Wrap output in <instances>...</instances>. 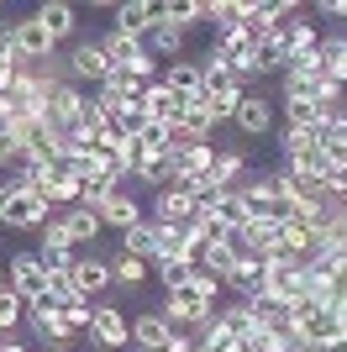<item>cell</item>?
Returning a JSON list of instances; mask_svg holds the SVG:
<instances>
[{"label": "cell", "mask_w": 347, "mask_h": 352, "mask_svg": "<svg viewBox=\"0 0 347 352\" xmlns=\"http://www.w3.org/2000/svg\"><path fill=\"white\" fill-rule=\"evenodd\" d=\"M300 352H326V347H311V342H300Z\"/></svg>", "instance_id": "b9f144b4"}, {"label": "cell", "mask_w": 347, "mask_h": 352, "mask_svg": "<svg viewBox=\"0 0 347 352\" xmlns=\"http://www.w3.org/2000/svg\"><path fill=\"white\" fill-rule=\"evenodd\" d=\"M185 105H189V100H179V95L163 85V79H153V85L143 89V111H147V121H169V126H174V121L185 116Z\"/></svg>", "instance_id": "ac0fdd59"}, {"label": "cell", "mask_w": 347, "mask_h": 352, "mask_svg": "<svg viewBox=\"0 0 347 352\" xmlns=\"http://www.w3.org/2000/svg\"><path fill=\"white\" fill-rule=\"evenodd\" d=\"M316 58H321V79H332V85L347 89V37H321L316 43Z\"/></svg>", "instance_id": "44dd1931"}, {"label": "cell", "mask_w": 347, "mask_h": 352, "mask_svg": "<svg viewBox=\"0 0 347 352\" xmlns=\"http://www.w3.org/2000/svg\"><path fill=\"white\" fill-rule=\"evenodd\" d=\"M58 352H69V347H58Z\"/></svg>", "instance_id": "ee69618b"}, {"label": "cell", "mask_w": 347, "mask_h": 352, "mask_svg": "<svg viewBox=\"0 0 347 352\" xmlns=\"http://www.w3.org/2000/svg\"><path fill=\"white\" fill-rule=\"evenodd\" d=\"M284 126H311V132H321V126H326V111H321L316 100H284Z\"/></svg>", "instance_id": "f546056e"}, {"label": "cell", "mask_w": 347, "mask_h": 352, "mask_svg": "<svg viewBox=\"0 0 347 352\" xmlns=\"http://www.w3.org/2000/svg\"><path fill=\"white\" fill-rule=\"evenodd\" d=\"M147 274H153V263L137 258V252H116V258H111V279L121 284V289H143Z\"/></svg>", "instance_id": "484cf974"}, {"label": "cell", "mask_w": 347, "mask_h": 352, "mask_svg": "<svg viewBox=\"0 0 347 352\" xmlns=\"http://www.w3.org/2000/svg\"><path fill=\"white\" fill-rule=\"evenodd\" d=\"M6 63H21L16 47H11V27H0V69H6Z\"/></svg>", "instance_id": "8d00e7d4"}, {"label": "cell", "mask_w": 347, "mask_h": 352, "mask_svg": "<svg viewBox=\"0 0 347 352\" xmlns=\"http://www.w3.org/2000/svg\"><path fill=\"white\" fill-rule=\"evenodd\" d=\"M153 232H158V221L143 216L137 226H127V232H121V252H137V258H147V263H153Z\"/></svg>", "instance_id": "f1b7e54d"}, {"label": "cell", "mask_w": 347, "mask_h": 352, "mask_svg": "<svg viewBox=\"0 0 347 352\" xmlns=\"http://www.w3.org/2000/svg\"><path fill=\"white\" fill-rule=\"evenodd\" d=\"M90 342L95 347H105V352H121L132 342V316L127 310H116V305H105V300H95V326H90Z\"/></svg>", "instance_id": "8992f818"}, {"label": "cell", "mask_w": 347, "mask_h": 352, "mask_svg": "<svg viewBox=\"0 0 347 352\" xmlns=\"http://www.w3.org/2000/svg\"><path fill=\"white\" fill-rule=\"evenodd\" d=\"M332 352H347V342H337V347H332Z\"/></svg>", "instance_id": "7bdbcfd3"}, {"label": "cell", "mask_w": 347, "mask_h": 352, "mask_svg": "<svg viewBox=\"0 0 347 352\" xmlns=\"http://www.w3.org/2000/svg\"><path fill=\"white\" fill-rule=\"evenodd\" d=\"M295 331H300V342H311V347H326L332 352L342 337V316H337L332 305H316V300H300L295 305Z\"/></svg>", "instance_id": "7a4b0ae2"}, {"label": "cell", "mask_w": 347, "mask_h": 352, "mask_svg": "<svg viewBox=\"0 0 347 352\" xmlns=\"http://www.w3.org/2000/svg\"><path fill=\"white\" fill-rule=\"evenodd\" d=\"M147 216L158 221V226H189V221H195V195L169 184V190L153 195V210H147Z\"/></svg>", "instance_id": "5bb4252c"}, {"label": "cell", "mask_w": 347, "mask_h": 352, "mask_svg": "<svg viewBox=\"0 0 347 352\" xmlns=\"http://www.w3.org/2000/svg\"><path fill=\"white\" fill-rule=\"evenodd\" d=\"M48 216H53L48 200H37V195H11V206H6L0 226H6V232H43Z\"/></svg>", "instance_id": "7c38bea8"}, {"label": "cell", "mask_w": 347, "mask_h": 352, "mask_svg": "<svg viewBox=\"0 0 347 352\" xmlns=\"http://www.w3.org/2000/svg\"><path fill=\"white\" fill-rule=\"evenodd\" d=\"M153 274H158L163 289H179V284H189L195 263H189V258H169V263H153Z\"/></svg>", "instance_id": "d6a6232c"}, {"label": "cell", "mask_w": 347, "mask_h": 352, "mask_svg": "<svg viewBox=\"0 0 347 352\" xmlns=\"http://www.w3.org/2000/svg\"><path fill=\"white\" fill-rule=\"evenodd\" d=\"M11 47H16V58H21V63H48V58L58 53L53 32H48L37 16H21V21H11Z\"/></svg>", "instance_id": "5b68a950"}, {"label": "cell", "mask_w": 347, "mask_h": 352, "mask_svg": "<svg viewBox=\"0 0 347 352\" xmlns=\"http://www.w3.org/2000/svg\"><path fill=\"white\" fill-rule=\"evenodd\" d=\"M158 21H163V0H127V6H116V21H111V32H127V37L147 43Z\"/></svg>", "instance_id": "52a82bcc"}, {"label": "cell", "mask_w": 347, "mask_h": 352, "mask_svg": "<svg viewBox=\"0 0 347 352\" xmlns=\"http://www.w3.org/2000/svg\"><path fill=\"white\" fill-rule=\"evenodd\" d=\"M32 16H37L48 32H53V43H63V37H74V32H79V11H74L69 0H43Z\"/></svg>", "instance_id": "ffe728a7"}, {"label": "cell", "mask_w": 347, "mask_h": 352, "mask_svg": "<svg viewBox=\"0 0 347 352\" xmlns=\"http://www.w3.org/2000/svg\"><path fill=\"white\" fill-rule=\"evenodd\" d=\"M316 11H321V16H342V21H347V0H321Z\"/></svg>", "instance_id": "74e56055"}, {"label": "cell", "mask_w": 347, "mask_h": 352, "mask_svg": "<svg viewBox=\"0 0 347 352\" xmlns=\"http://www.w3.org/2000/svg\"><path fill=\"white\" fill-rule=\"evenodd\" d=\"M27 316H32V331H37V342H43L48 352H58V347H69V337H74V326L63 321V310H58L53 300H37V305H27Z\"/></svg>", "instance_id": "30bf717a"}, {"label": "cell", "mask_w": 347, "mask_h": 352, "mask_svg": "<svg viewBox=\"0 0 347 352\" xmlns=\"http://www.w3.org/2000/svg\"><path fill=\"white\" fill-rule=\"evenodd\" d=\"M0 352H32V347H21L16 337H0Z\"/></svg>", "instance_id": "ab89813d"}, {"label": "cell", "mask_w": 347, "mask_h": 352, "mask_svg": "<svg viewBox=\"0 0 347 352\" xmlns=\"http://www.w3.org/2000/svg\"><path fill=\"white\" fill-rule=\"evenodd\" d=\"M37 248H74V242H69V221H63V210H53V216H48V226L37 232Z\"/></svg>", "instance_id": "d590c367"}, {"label": "cell", "mask_w": 347, "mask_h": 352, "mask_svg": "<svg viewBox=\"0 0 347 352\" xmlns=\"http://www.w3.org/2000/svg\"><path fill=\"white\" fill-rule=\"evenodd\" d=\"M37 258H43L48 274H74V263H79V252L74 248H32Z\"/></svg>", "instance_id": "e575fe53"}, {"label": "cell", "mask_w": 347, "mask_h": 352, "mask_svg": "<svg viewBox=\"0 0 347 352\" xmlns=\"http://www.w3.org/2000/svg\"><path fill=\"white\" fill-rule=\"evenodd\" d=\"M231 242H237V252H242V258H274V252H279V221L253 216L242 232L231 236Z\"/></svg>", "instance_id": "4fadbf2b"}, {"label": "cell", "mask_w": 347, "mask_h": 352, "mask_svg": "<svg viewBox=\"0 0 347 352\" xmlns=\"http://www.w3.org/2000/svg\"><path fill=\"white\" fill-rule=\"evenodd\" d=\"M163 85L179 95V100H195L205 89V79H200V58H179V63H163V74H158Z\"/></svg>", "instance_id": "d6986e66"}, {"label": "cell", "mask_w": 347, "mask_h": 352, "mask_svg": "<svg viewBox=\"0 0 347 352\" xmlns=\"http://www.w3.org/2000/svg\"><path fill=\"white\" fill-rule=\"evenodd\" d=\"M158 310L174 321V331H200L205 321H211V310H216V300H205L195 284H179V289H163V300H158Z\"/></svg>", "instance_id": "6da1fadb"}, {"label": "cell", "mask_w": 347, "mask_h": 352, "mask_svg": "<svg viewBox=\"0 0 347 352\" xmlns=\"http://www.w3.org/2000/svg\"><path fill=\"white\" fill-rule=\"evenodd\" d=\"M185 43H189V32L169 27V21H158L153 37H147V47H153V58H158V63H179V58H185Z\"/></svg>", "instance_id": "d4e9b609"}, {"label": "cell", "mask_w": 347, "mask_h": 352, "mask_svg": "<svg viewBox=\"0 0 347 352\" xmlns=\"http://www.w3.org/2000/svg\"><path fill=\"white\" fill-rule=\"evenodd\" d=\"M227 289H231V300H258V294H269V268H263V258H237V268L227 274Z\"/></svg>", "instance_id": "2e32d148"}, {"label": "cell", "mask_w": 347, "mask_h": 352, "mask_svg": "<svg viewBox=\"0 0 347 352\" xmlns=\"http://www.w3.org/2000/svg\"><path fill=\"white\" fill-rule=\"evenodd\" d=\"M132 184H137V190H153V195L169 190V184H174V153H147Z\"/></svg>", "instance_id": "cb8c5ba5"}, {"label": "cell", "mask_w": 347, "mask_h": 352, "mask_svg": "<svg viewBox=\"0 0 347 352\" xmlns=\"http://www.w3.org/2000/svg\"><path fill=\"white\" fill-rule=\"evenodd\" d=\"M6 284H11V274H6V263H0V289H6Z\"/></svg>", "instance_id": "60d3db41"}, {"label": "cell", "mask_w": 347, "mask_h": 352, "mask_svg": "<svg viewBox=\"0 0 347 352\" xmlns=\"http://www.w3.org/2000/svg\"><path fill=\"white\" fill-rule=\"evenodd\" d=\"M231 126L247 137V142H258V137L274 132V100L263 95V89H242V100L231 111Z\"/></svg>", "instance_id": "277c9868"}, {"label": "cell", "mask_w": 347, "mask_h": 352, "mask_svg": "<svg viewBox=\"0 0 347 352\" xmlns=\"http://www.w3.org/2000/svg\"><path fill=\"white\" fill-rule=\"evenodd\" d=\"M11 195H16V184H11V174H0V216H6V206H11Z\"/></svg>", "instance_id": "f35d334b"}, {"label": "cell", "mask_w": 347, "mask_h": 352, "mask_svg": "<svg viewBox=\"0 0 347 352\" xmlns=\"http://www.w3.org/2000/svg\"><path fill=\"white\" fill-rule=\"evenodd\" d=\"M101 47H105V58H111L116 69H132V63L147 53V43H137V37H127V32H105Z\"/></svg>", "instance_id": "4316f807"}, {"label": "cell", "mask_w": 347, "mask_h": 352, "mask_svg": "<svg viewBox=\"0 0 347 352\" xmlns=\"http://www.w3.org/2000/svg\"><path fill=\"white\" fill-rule=\"evenodd\" d=\"M74 284H79V294L85 300H101L105 289H111V258H101V252H79V263H74Z\"/></svg>", "instance_id": "9a60e30c"}, {"label": "cell", "mask_w": 347, "mask_h": 352, "mask_svg": "<svg viewBox=\"0 0 347 352\" xmlns=\"http://www.w3.org/2000/svg\"><path fill=\"white\" fill-rule=\"evenodd\" d=\"M111 74H116V63L105 58L101 37H85V43H74V47H69V79H74L79 89H85V85H90V89H101Z\"/></svg>", "instance_id": "3957f363"}, {"label": "cell", "mask_w": 347, "mask_h": 352, "mask_svg": "<svg viewBox=\"0 0 347 352\" xmlns=\"http://www.w3.org/2000/svg\"><path fill=\"white\" fill-rule=\"evenodd\" d=\"M21 316H27V300H21V294L6 284V289H0V337H16Z\"/></svg>", "instance_id": "4dcf8cb0"}, {"label": "cell", "mask_w": 347, "mask_h": 352, "mask_svg": "<svg viewBox=\"0 0 347 352\" xmlns=\"http://www.w3.org/2000/svg\"><path fill=\"white\" fill-rule=\"evenodd\" d=\"M137 142H143V153H169L174 126H169V121H147L143 132H137Z\"/></svg>", "instance_id": "836d02e7"}, {"label": "cell", "mask_w": 347, "mask_h": 352, "mask_svg": "<svg viewBox=\"0 0 347 352\" xmlns=\"http://www.w3.org/2000/svg\"><path fill=\"white\" fill-rule=\"evenodd\" d=\"M63 221H69V242H74V248H90V252H95L105 221L95 216V210H85V206H69V210H63Z\"/></svg>", "instance_id": "7402d4cb"}, {"label": "cell", "mask_w": 347, "mask_h": 352, "mask_svg": "<svg viewBox=\"0 0 347 352\" xmlns=\"http://www.w3.org/2000/svg\"><path fill=\"white\" fill-rule=\"evenodd\" d=\"M147 210H143V200H137V184L132 179H121L116 184V195L101 206V221H105V232H127V226H137Z\"/></svg>", "instance_id": "9c48e42d"}, {"label": "cell", "mask_w": 347, "mask_h": 352, "mask_svg": "<svg viewBox=\"0 0 347 352\" xmlns=\"http://www.w3.org/2000/svg\"><path fill=\"white\" fill-rule=\"evenodd\" d=\"M211 316H216V326L231 331V337H247V331H253V310H247V300H221Z\"/></svg>", "instance_id": "83f0119b"}, {"label": "cell", "mask_w": 347, "mask_h": 352, "mask_svg": "<svg viewBox=\"0 0 347 352\" xmlns=\"http://www.w3.org/2000/svg\"><path fill=\"white\" fill-rule=\"evenodd\" d=\"M237 258H242V252H237V242H231V236H211V242L200 248V258H195V268H211L216 279H227L231 268H237Z\"/></svg>", "instance_id": "603a6c76"}, {"label": "cell", "mask_w": 347, "mask_h": 352, "mask_svg": "<svg viewBox=\"0 0 347 352\" xmlns=\"http://www.w3.org/2000/svg\"><path fill=\"white\" fill-rule=\"evenodd\" d=\"M279 147H284V158H300V153L321 147V132H311V126H284V132H279Z\"/></svg>", "instance_id": "1f68e13d"}, {"label": "cell", "mask_w": 347, "mask_h": 352, "mask_svg": "<svg viewBox=\"0 0 347 352\" xmlns=\"http://www.w3.org/2000/svg\"><path fill=\"white\" fill-rule=\"evenodd\" d=\"M174 342V321L163 310H143V316H132V347L137 352H169Z\"/></svg>", "instance_id": "8fae6325"}, {"label": "cell", "mask_w": 347, "mask_h": 352, "mask_svg": "<svg viewBox=\"0 0 347 352\" xmlns=\"http://www.w3.org/2000/svg\"><path fill=\"white\" fill-rule=\"evenodd\" d=\"M269 268V300H279V305H300L305 300V274H300V263H263Z\"/></svg>", "instance_id": "e0dca14e"}, {"label": "cell", "mask_w": 347, "mask_h": 352, "mask_svg": "<svg viewBox=\"0 0 347 352\" xmlns=\"http://www.w3.org/2000/svg\"><path fill=\"white\" fill-rule=\"evenodd\" d=\"M11 289L27 300V305H37V300H48V268H43V258L37 252H16L11 258Z\"/></svg>", "instance_id": "ba28073f"}]
</instances>
